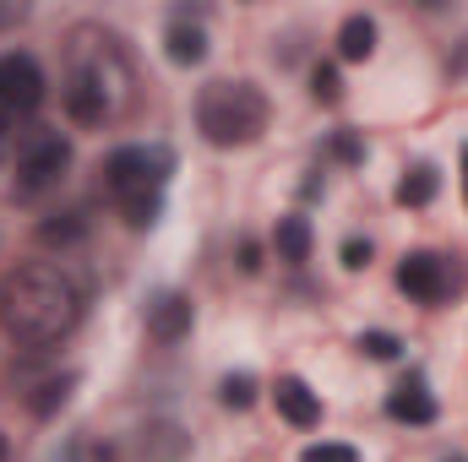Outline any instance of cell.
I'll use <instances>...</instances> for the list:
<instances>
[{"label": "cell", "instance_id": "cell-25", "mask_svg": "<svg viewBox=\"0 0 468 462\" xmlns=\"http://www.w3.org/2000/svg\"><path fill=\"white\" fill-rule=\"evenodd\" d=\"M5 452H11V446H5V436H0V462H5Z\"/></svg>", "mask_w": 468, "mask_h": 462}, {"label": "cell", "instance_id": "cell-5", "mask_svg": "<svg viewBox=\"0 0 468 462\" xmlns=\"http://www.w3.org/2000/svg\"><path fill=\"white\" fill-rule=\"evenodd\" d=\"M44 104V71H38V60L33 55H22V49H11V55H0V120H16L33 115Z\"/></svg>", "mask_w": 468, "mask_h": 462}, {"label": "cell", "instance_id": "cell-6", "mask_svg": "<svg viewBox=\"0 0 468 462\" xmlns=\"http://www.w3.org/2000/svg\"><path fill=\"white\" fill-rule=\"evenodd\" d=\"M398 289H403L409 299H420V305H441V299L452 294V272H447L441 256L414 250V256H403V267H398Z\"/></svg>", "mask_w": 468, "mask_h": 462}, {"label": "cell", "instance_id": "cell-19", "mask_svg": "<svg viewBox=\"0 0 468 462\" xmlns=\"http://www.w3.org/2000/svg\"><path fill=\"white\" fill-rule=\"evenodd\" d=\"M398 338L392 332H359V353H370V359H398Z\"/></svg>", "mask_w": 468, "mask_h": 462}, {"label": "cell", "instance_id": "cell-3", "mask_svg": "<svg viewBox=\"0 0 468 462\" xmlns=\"http://www.w3.org/2000/svg\"><path fill=\"white\" fill-rule=\"evenodd\" d=\"M197 125L213 147H250L267 131V93L256 82H213L197 99Z\"/></svg>", "mask_w": 468, "mask_h": 462}, {"label": "cell", "instance_id": "cell-10", "mask_svg": "<svg viewBox=\"0 0 468 462\" xmlns=\"http://www.w3.org/2000/svg\"><path fill=\"white\" fill-rule=\"evenodd\" d=\"M387 414L403 419V425H431V419H436V397H431L425 375H409V381L387 397Z\"/></svg>", "mask_w": 468, "mask_h": 462}, {"label": "cell", "instance_id": "cell-14", "mask_svg": "<svg viewBox=\"0 0 468 462\" xmlns=\"http://www.w3.org/2000/svg\"><path fill=\"white\" fill-rule=\"evenodd\" d=\"M272 250H278V261H305L311 256V224L305 218H278Z\"/></svg>", "mask_w": 468, "mask_h": 462}, {"label": "cell", "instance_id": "cell-20", "mask_svg": "<svg viewBox=\"0 0 468 462\" xmlns=\"http://www.w3.org/2000/svg\"><path fill=\"white\" fill-rule=\"evenodd\" d=\"M66 392H71V375H60V381H49V386H44V397H33V408H38V414H55V408L66 403Z\"/></svg>", "mask_w": 468, "mask_h": 462}, {"label": "cell", "instance_id": "cell-24", "mask_svg": "<svg viewBox=\"0 0 468 462\" xmlns=\"http://www.w3.org/2000/svg\"><path fill=\"white\" fill-rule=\"evenodd\" d=\"M463 202H468V147H463Z\"/></svg>", "mask_w": 468, "mask_h": 462}, {"label": "cell", "instance_id": "cell-7", "mask_svg": "<svg viewBox=\"0 0 468 462\" xmlns=\"http://www.w3.org/2000/svg\"><path fill=\"white\" fill-rule=\"evenodd\" d=\"M66 115L77 120V125H104V120H110V88H104L99 71L71 77V88H66Z\"/></svg>", "mask_w": 468, "mask_h": 462}, {"label": "cell", "instance_id": "cell-2", "mask_svg": "<svg viewBox=\"0 0 468 462\" xmlns=\"http://www.w3.org/2000/svg\"><path fill=\"white\" fill-rule=\"evenodd\" d=\"M169 169H175L169 147H120L104 158V191L115 196V207L125 213L131 229H147L158 218Z\"/></svg>", "mask_w": 468, "mask_h": 462}, {"label": "cell", "instance_id": "cell-4", "mask_svg": "<svg viewBox=\"0 0 468 462\" xmlns=\"http://www.w3.org/2000/svg\"><path fill=\"white\" fill-rule=\"evenodd\" d=\"M71 169V142L60 136V131H49V125H38V131H27L22 136V147H16V196L22 202H33V196H44L49 185H60V174Z\"/></svg>", "mask_w": 468, "mask_h": 462}, {"label": "cell", "instance_id": "cell-8", "mask_svg": "<svg viewBox=\"0 0 468 462\" xmlns=\"http://www.w3.org/2000/svg\"><path fill=\"white\" fill-rule=\"evenodd\" d=\"M272 403H278V414L294 425V430H311V425H322V397L300 381V375H283L278 386H272Z\"/></svg>", "mask_w": 468, "mask_h": 462}, {"label": "cell", "instance_id": "cell-21", "mask_svg": "<svg viewBox=\"0 0 468 462\" xmlns=\"http://www.w3.org/2000/svg\"><path fill=\"white\" fill-rule=\"evenodd\" d=\"M344 267H349V272L370 267V239H344Z\"/></svg>", "mask_w": 468, "mask_h": 462}, {"label": "cell", "instance_id": "cell-9", "mask_svg": "<svg viewBox=\"0 0 468 462\" xmlns=\"http://www.w3.org/2000/svg\"><path fill=\"white\" fill-rule=\"evenodd\" d=\"M147 332H153L158 343H180V338L191 332V299H186V294H158V299L147 305Z\"/></svg>", "mask_w": 468, "mask_h": 462}, {"label": "cell", "instance_id": "cell-1", "mask_svg": "<svg viewBox=\"0 0 468 462\" xmlns=\"http://www.w3.org/2000/svg\"><path fill=\"white\" fill-rule=\"evenodd\" d=\"M82 283L55 261H27L0 283V321L16 343L49 348L82 321Z\"/></svg>", "mask_w": 468, "mask_h": 462}, {"label": "cell", "instance_id": "cell-15", "mask_svg": "<svg viewBox=\"0 0 468 462\" xmlns=\"http://www.w3.org/2000/svg\"><path fill=\"white\" fill-rule=\"evenodd\" d=\"M218 397H224V408H250L256 403V375H224V386H218Z\"/></svg>", "mask_w": 468, "mask_h": 462}, {"label": "cell", "instance_id": "cell-23", "mask_svg": "<svg viewBox=\"0 0 468 462\" xmlns=\"http://www.w3.org/2000/svg\"><path fill=\"white\" fill-rule=\"evenodd\" d=\"M239 267H245V272L261 267V245H256V239H239Z\"/></svg>", "mask_w": 468, "mask_h": 462}, {"label": "cell", "instance_id": "cell-12", "mask_svg": "<svg viewBox=\"0 0 468 462\" xmlns=\"http://www.w3.org/2000/svg\"><path fill=\"white\" fill-rule=\"evenodd\" d=\"M338 55H344V60H370V55H376V22H370L365 11H354L349 22L338 27Z\"/></svg>", "mask_w": 468, "mask_h": 462}, {"label": "cell", "instance_id": "cell-11", "mask_svg": "<svg viewBox=\"0 0 468 462\" xmlns=\"http://www.w3.org/2000/svg\"><path fill=\"white\" fill-rule=\"evenodd\" d=\"M164 55H169L175 66H202V60H207V33L180 11V16L169 22V33H164Z\"/></svg>", "mask_w": 468, "mask_h": 462}, {"label": "cell", "instance_id": "cell-13", "mask_svg": "<svg viewBox=\"0 0 468 462\" xmlns=\"http://www.w3.org/2000/svg\"><path fill=\"white\" fill-rule=\"evenodd\" d=\"M436 185H441L436 169H431V163H414V169L398 180V207H431V202H436Z\"/></svg>", "mask_w": 468, "mask_h": 462}, {"label": "cell", "instance_id": "cell-18", "mask_svg": "<svg viewBox=\"0 0 468 462\" xmlns=\"http://www.w3.org/2000/svg\"><path fill=\"white\" fill-rule=\"evenodd\" d=\"M300 462H359V452L344 446V441H316V446H305Z\"/></svg>", "mask_w": 468, "mask_h": 462}, {"label": "cell", "instance_id": "cell-16", "mask_svg": "<svg viewBox=\"0 0 468 462\" xmlns=\"http://www.w3.org/2000/svg\"><path fill=\"white\" fill-rule=\"evenodd\" d=\"M311 93H316V104H338V99H344L338 66H316V71H311Z\"/></svg>", "mask_w": 468, "mask_h": 462}, {"label": "cell", "instance_id": "cell-17", "mask_svg": "<svg viewBox=\"0 0 468 462\" xmlns=\"http://www.w3.org/2000/svg\"><path fill=\"white\" fill-rule=\"evenodd\" d=\"M38 239H44V245H77V239H82V218H77V213H66L60 224H44Z\"/></svg>", "mask_w": 468, "mask_h": 462}, {"label": "cell", "instance_id": "cell-22", "mask_svg": "<svg viewBox=\"0 0 468 462\" xmlns=\"http://www.w3.org/2000/svg\"><path fill=\"white\" fill-rule=\"evenodd\" d=\"M359 152H365V147H359V136H349V131H338V136H333V158L359 163Z\"/></svg>", "mask_w": 468, "mask_h": 462}]
</instances>
